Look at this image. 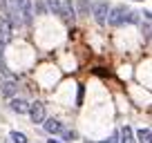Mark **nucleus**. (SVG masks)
<instances>
[{
    "instance_id": "6ab92c4d",
    "label": "nucleus",
    "mask_w": 152,
    "mask_h": 143,
    "mask_svg": "<svg viewBox=\"0 0 152 143\" xmlns=\"http://www.w3.org/2000/svg\"><path fill=\"white\" fill-rule=\"evenodd\" d=\"M47 143H61V141H54V139H49V141Z\"/></svg>"
},
{
    "instance_id": "1a4fd4ad",
    "label": "nucleus",
    "mask_w": 152,
    "mask_h": 143,
    "mask_svg": "<svg viewBox=\"0 0 152 143\" xmlns=\"http://www.w3.org/2000/svg\"><path fill=\"white\" fill-rule=\"evenodd\" d=\"M43 128H45V132H49V134H61L63 123L56 121V119H43Z\"/></svg>"
},
{
    "instance_id": "9b49d317",
    "label": "nucleus",
    "mask_w": 152,
    "mask_h": 143,
    "mask_svg": "<svg viewBox=\"0 0 152 143\" xmlns=\"http://www.w3.org/2000/svg\"><path fill=\"white\" fill-rule=\"evenodd\" d=\"M121 139H119V143H132V130L128 128V125H125L123 130H121Z\"/></svg>"
},
{
    "instance_id": "0eeeda50",
    "label": "nucleus",
    "mask_w": 152,
    "mask_h": 143,
    "mask_svg": "<svg viewBox=\"0 0 152 143\" xmlns=\"http://www.w3.org/2000/svg\"><path fill=\"white\" fill-rule=\"evenodd\" d=\"M11 25H9V20L5 18V16H0V40H2V43H9L11 38H14V34H11Z\"/></svg>"
},
{
    "instance_id": "f8f14e48",
    "label": "nucleus",
    "mask_w": 152,
    "mask_h": 143,
    "mask_svg": "<svg viewBox=\"0 0 152 143\" xmlns=\"http://www.w3.org/2000/svg\"><path fill=\"white\" fill-rule=\"evenodd\" d=\"M139 143H152L150 141V136H152V132H150V128H143V130H139Z\"/></svg>"
},
{
    "instance_id": "4468645a",
    "label": "nucleus",
    "mask_w": 152,
    "mask_h": 143,
    "mask_svg": "<svg viewBox=\"0 0 152 143\" xmlns=\"http://www.w3.org/2000/svg\"><path fill=\"white\" fill-rule=\"evenodd\" d=\"M61 134H63L65 141H76V139H78V134H76L74 130H61Z\"/></svg>"
},
{
    "instance_id": "423d86ee",
    "label": "nucleus",
    "mask_w": 152,
    "mask_h": 143,
    "mask_svg": "<svg viewBox=\"0 0 152 143\" xmlns=\"http://www.w3.org/2000/svg\"><path fill=\"white\" fill-rule=\"evenodd\" d=\"M29 116H31V121L34 123H43V119H45V107H43V103H31L29 105Z\"/></svg>"
},
{
    "instance_id": "f257e3e1",
    "label": "nucleus",
    "mask_w": 152,
    "mask_h": 143,
    "mask_svg": "<svg viewBox=\"0 0 152 143\" xmlns=\"http://www.w3.org/2000/svg\"><path fill=\"white\" fill-rule=\"evenodd\" d=\"M139 20V16H137V11H130L128 7H114L112 11H107V18H105V23H110L112 27H119V25H123V23H137Z\"/></svg>"
},
{
    "instance_id": "aec40b11",
    "label": "nucleus",
    "mask_w": 152,
    "mask_h": 143,
    "mask_svg": "<svg viewBox=\"0 0 152 143\" xmlns=\"http://www.w3.org/2000/svg\"><path fill=\"white\" fill-rule=\"evenodd\" d=\"M137 2H139V0H137Z\"/></svg>"
},
{
    "instance_id": "9d476101",
    "label": "nucleus",
    "mask_w": 152,
    "mask_h": 143,
    "mask_svg": "<svg viewBox=\"0 0 152 143\" xmlns=\"http://www.w3.org/2000/svg\"><path fill=\"white\" fill-rule=\"evenodd\" d=\"M9 105H11V110L18 112V114H25V112L29 110V103L25 98H14V96H11V103Z\"/></svg>"
},
{
    "instance_id": "dca6fc26",
    "label": "nucleus",
    "mask_w": 152,
    "mask_h": 143,
    "mask_svg": "<svg viewBox=\"0 0 152 143\" xmlns=\"http://www.w3.org/2000/svg\"><path fill=\"white\" fill-rule=\"evenodd\" d=\"M103 143H119V134L114 132V134H112V136H110V139H107V141H103Z\"/></svg>"
},
{
    "instance_id": "2eb2a0df",
    "label": "nucleus",
    "mask_w": 152,
    "mask_h": 143,
    "mask_svg": "<svg viewBox=\"0 0 152 143\" xmlns=\"http://www.w3.org/2000/svg\"><path fill=\"white\" fill-rule=\"evenodd\" d=\"M47 5H49V9H52L54 14H58V0H47Z\"/></svg>"
},
{
    "instance_id": "a211bd4d",
    "label": "nucleus",
    "mask_w": 152,
    "mask_h": 143,
    "mask_svg": "<svg viewBox=\"0 0 152 143\" xmlns=\"http://www.w3.org/2000/svg\"><path fill=\"white\" fill-rule=\"evenodd\" d=\"M5 9H7V0H0V11L5 14Z\"/></svg>"
},
{
    "instance_id": "f3484780",
    "label": "nucleus",
    "mask_w": 152,
    "mask_h": 143,
    "mask_svg": "<svg viewBox=\"0 0 152 143\" xmlns=\"http://www.w3.org/2000/svg\"><path fill=\"white\" fill-rule=\"evenodd\" d=\"M78 7H81L83 14H87V0H81V2H78Z\"/></svg>"
},
{
    "instance_id": "7ed1b4c3",
    "label": "nucleus",
    "mask_w": 152,
    "mask_h": 143,
    "mask_svg": "<svg viewBox=\"0 0 152 143\" xmlns=\"http://www.w3.org/2000/svg\"><path fill=\"white\" fill-rule=\"evenodd\" d=\"M16 5L20 9V18H23L25 25H31L34 18V7H31V0H16Z\"/></svg>"
},
{
    "instance_id": "39448f33",
    "label": "nucleus",
    "mask_w": 152,
    "mask_h": 143,
    "mask_svg": "<svg viewBox=\"0 0 152 143\" xmlns=\"http://www.w3.org/2000/svg\"><path fill=\"white\" fill-rule=\"evenodd\" d=\"M5 14H9V18H11V27H20L23 25V18H20V9H18V5H16V0L14 2H7V9H5Z\"/></svg>"
},
{
    "instance_id": "ddd939ff",
    "label": "nucleus",
    "mask_w": 152,
    "mask_h": 143,
    "mask_svg": "<svg viewBox=\"0 0 152 143\" xmlns=\"http://www.w3.org/2000/svg\"><path fill=\"white\" fill-rule=\"evenodd\" d=\"M9 141L11 143H27V136H25L23 132H11L9 134Z\"/></svg>"
},
{
    "instance_id": "20e7f679",
    "label": "nucleus",
    "mask_w": 152,
    "mask_h": 143,
    "mask_svg": "<svg viewBox=\"0 0 152 143\" xmlns=\"http://www.w3.org/2000/svg\"><path fill=\"white\" fill-rule=\"evenodd\" d=\"M16 92H18V83L14 81L11 76L7 78H0V94H5V96H16Z\"/></svg>"
},
{
    "instance_id": "f03ea898",
    "label": "nucleus",
    "mask_w": 152,
    "mask_h": 143,
    "mask_svg": "<svg viewBox=\"0 0 152 143\" xmlns=\"http://www.w3.org/2000/svg\"><path fill=\"white\" fill-rule=\"evenodd\" d=\"M58 16L65 20L67 25H74V18H76V11H74V5L72 0H58Z\"/></svg>"
},
{
    "instance_id": "6e6552de",
    "label": "nucleus",
    "mask_w": 152,
    "mask_h": 143,
    "mask_svg": "<svg viewBox=\"0 0 152 143\" xmlns=\"http://www.w3.org/2000/svg\"><path fill=\"white\" fill-rule=\"evenodd\" d=\"M107 2L105 0H99L94 5V18H96V23L99 25H105V18H107Z\"/></svg>"
}]
</instances>
